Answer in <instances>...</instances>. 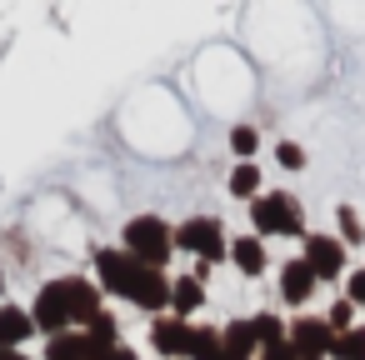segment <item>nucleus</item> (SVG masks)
I'll use <instances>...</instances> for the list:
<instances>
[{
	"instance_id": "nucleus-5",
	"label": "nucleus",
	"mask_w": 365,
	"mask_h": 360,
	"mask_svg": "<svg viewBox=\"0 0 365 360\" xmlns=\"http://www.w3.org/2000/svg\"><path fill=\"white\" fill-rule=\"evenodd\" d=\"M300 260L315 270V280H320V285H325V280H345V275H350L340 235H325V230H305V240H300Z\"/></svg>"
},
{
	"instance_id": "nucleus-24",
	"label": "nucleus",
	"mask_w": 365,
	"mask_h": 360,
	"mask_svg": "<svg viewBox=\"0 0 365 360\" xmlns=\"http://www.w3.org/2000/svg\"><path fill=\"white\" fill-rule=\"evenodd\" d=\"M275 160H280V170H305V165H310L300 140H280V145H275Z\"/></svg>"
},
{
	"instance_id": "nucleus-27",
	"label": "nucleus",
	"mask_w": 365,
	"mask_h": 360,
	"mask_svg": "<svg viewBox=\"0 0 365 360\" xmlns=\"http://www.w3.org/2000/svg\"><path fill=\"white\" fill-rule=\"evenodd\" d=\"M96 360H140V355H135V350H130V345H125V340H120V345H115V350H101V355H96Z\"/></svg>"
},
{
	"instance_id": "nucleus-4",
	"label": "nucleus",
	"mask_w": 365,
	"mask_h": 360,
	"mask_svg": "<svg viewBox=\"0 0 365 360\" xmlns=\"http://www.w3.org/2000/svg\"><path fill=\"white\" fill-rule=\"evenodd\" d=\"M175 250H185V255H195V265L215 270L220 260H230V235H225L220 215H190L175 225Z\"/></svg>"
},
{
	"instance_id": "nucleus-26",
	"label": "nucleus",
	"mask_w": 365,
	"mask_h": 360,
	"mask_svg": "<svg viewBox=\"0 0 365 360\" xmlns=\"http://www.w3.org/2000/svg\"><path fill=\"white\" fill-rule=\"evenodd\" d=\"M255 360H300V350H295L290 340H280V345H260Z\"/></svg>"
},
{
	"instance_id": "nucleus-13",
	"label": "nucleus",
	"mask_w": 365,
	"mask_h": 360,
	"mask_svg": "<svg viewBox=\"0 0 365 360\" xmlns=\"http://www.w3.org/2000/svg\"><path fill=\"white\" fill-rule=\"evenodd\" d=\"M200 305H205V280H195V275H170V315L190 320Z\"/></svg>"
},
{
	"instance_id": "nucleus-12",
	"label": "nucleus",
	"mask_w": 365,
	"mask_h": 360,
	"mask_svg": "<svg viewBox=\"0 0 365 360\" xmlns=\"http://www.w3.org/2000/svg\"><path fill=\"white\" fill-rule=\"evenodd\" d=\"M230 265H235L245 280H260V275L270 270L265 240H260V235H230Z\"/></svg>"
},
{
	"instance_id": "nucleus-23",
	"label": "nucleus",
	"mask_w": 365,
	"mask_h": 360,
	"mask_svg": "<svg viewBox=\"0 0 365 360\" xmlns=\"http://www.w3.org/2000/svg\"><path fill=\"white\" fill-rule=\"evenodd\" d=\"M325 325H330L335 335H345V330H355V325H360V320H355V305H350V300L340 295V300H335V305L325 310Z\"/></svg>"
},
{
	"instance_id": "nucleus-19",
	"label": "nucleus",
	"mask_w": 365,
	"mask_h": 360,
	"mask_svg": "<svg viewBox=\"0 0 365 360\" xmlns=\"http://www.w3.org/2000/svg\"><path fill=\"white\" fill-rule=\"evenodd\" d=\"M225 140H230V155H235V160H255V150H260V130H255L250 120H235Z\"/></svg>"
},
{
	"instance_id": "nucleus-1",
	"label": "nucleus",
	"mask_w": 365,
	"mask_h": 360,
	"mask_svg": "<svg viewBox=\"0 0 365 360\" xmlns=\"http://www.w3.org/2000/svg\"><path fill=\"white\" fill-rule=\"evenodd\" d=\"M101 310H106V295H101L96 275H91V280H86V275H56V280H46V285L36 290V300H31L36 335H46V340H56V335H66V330H86Z\"/></svg>"
},
{
	"instance_id": "nucleus-7",
	"label": "nucleus",
	"mask_w": 365,
	"mask_h": 360,
	"mask_svg": "<svg viewBox=\"0 0 365 360\" xmlns=\"http://www.w3.org/2000/svg\"><path fill=\"white\" fill-rule=\"evenodd\" d=\"M285 340L300 350V355H320V360H330V345H335V330L325 325V315H295V320H285Z\"/></svg>"
},
{
	"instance_id": "nucleus-16",
	"label": "nucleus",
	"mask_w": 365,
	"mask_h": 360,
	"mask_svg": "<svg viewBox=\"0 0 365 360\" xmlns=\"http://www.w3.org/2000/svg\"><path fill=\"white\" fill-rule=\"evenodd\" d=\"M220 340H225V350H230V355H245V360H255V355H260V340H255L250 320H240V315L220 325Z\"/></svg>"
},
{
	"instance_id": "nucleus-10",
	"label": "nucleus",
	"mask_w": 365,
	"mask_h": 360,
	"mask_svg": "<svg viewBox=\"0 0 365 360\" xmlns=\"http://www.w3.org/2000/svg\"><path fill=\"white\" fill-rule=\"evenodd\" d=\"M275 290H280V300H285V305H295V310H300V305H310V300H315L320 280H315V270H310V265L295 255V260H285V265H280Z\"/></svg>"
},
{
	"instance_id": "nucleus-21",
	"label": "nucleus",
	"mask_w": 365,
	"mask_h": 360,
	"mask_svg": "<svg viewBox=\"0 0 365 360\" xmlns=\"http://www.w3.org/2000/svg\"><path fill=\"white\" fill-rule=\"evenodd\" d=\"M335 225H340V245H365V220L355 215V205H335Z\"/></svg>"
},
{
	"instance_id": "nucleus-6",
	"label": "nucleus",
	"mask_w": 365,
	"mask_h": 360,
	"mask_svg": "<svg viewBox=\"0 0 365 360\" xmlns=\"http://www.w3.org/2000/svg\"><path fill=\"white\" fill-rule=\"evenodd\" d=\"M135 270H140V260L125 255L120 245H101L96 250V285H101L106 300H125L130 285H135Z\"/></svg>"
},
{
	"instance_id": "nucleus-2",
	"label": "nucleus",
	"mask_w": 365,
	"mask_h": 360,
	"mask_svg": "<svg viewBox=\"0 0 365 360\" xmlns=\"http://www.w3.org/2000/svg\"><path fill=\"white\" fill-rule=\"evenodd\" d=\"M120 250L125 255H135L140 265H150V270H165L170 265V255H175V225L165 220V215H130L125 225H120Z\"/></svg>"
},
{
	"instance_id": "nucleus-14",
	"label": "nucleus",
	"mask_w": 365,
	"mask_h": 360,
	"mask_svg": "<svg viewBox=\"0 0 365 360\" xmlns=\"http://www.w3.org/2000/svg\"><path fill=\"white\" fill-rule=\"evenodd\" d=\"M225 190H230V200H255L260 195V165L255 160H235L230 165V175H225Z\"/></svg>"
},
{
	"instance_id": "nucleus-20",
	"label": "nucleus",
	"mask_w": 365,
	"mask_h": 360,
	"mask_svg": "<svg viewBox=\"0 0 365 360\" xmlns=\"http://www.w3.org/2000/svg\"><path fill=\"white\" fill-rule=\"evenodd\" d=\"M250 330H255L260 345H280V340H285V315H275V310H255V315H250Z\"/></svg>"
},
{
	"instance_id": "nucleus-22",
	"label": "nucleus",
	"mask_w": 365,
	"mask_h": 360,
	"mask_svg": "<svg viewBox=\"0 0 365 360\" xmlns=\"http://www.w3.org/2000/svg\"><path fill=\"white\" fill-rule=\"evenodd\" d=\"M330 360H365V320H360L355 330L335 335V345H330Z\"/></svg>"
},
{
	"instance_id": "nucleus-8",
	"label": "nucleus",
	"mask_w": 365,
	"mask_h": 360,
	"mask_svg": "<svg viewBox=\"0 0 365 360\" xmlns=\"http://www.w3.org/2000/svg\"><path fill=\"white\" fill-rule=\"evenodd\" d=\"M190 330H195V320H180V315H155L145 340H150L155 360H185V350H190Z\"/></svg>"
},
{
	"instance_id": "nucleus-15",
	"label": "nucleus",
	"mask_w": 365,
	"mask_h": 360,
	"mask_svg": "<svg viewBox=\"0 0 365 360\" xmlns=\"http://www.w3.org/2000/svg\"><path fill=\"white\" fill-rule=\"evenodd\" d=\"M46 360H96V345L86 340V330H66L46 340Z\"/></svg>"
},
{
	"instance_id": "nucleus-29",
	"label": "nucleus",
	"mask_w": 365,
	"mask_h": 360,
	"mask_svg": "<svg viewBox=\"0 0 365 360\" xmlns=\"http://www.w3.org/2000/svg\"><path fill=\"white\" fill-rule=\"evenodd\" d=\"M0 300H6V270H0Z\"/></svg>"
},
{
	"instance_id": "nucleus-30",
	"label": "nucleus",
	"mask_w": 365,
	"mask_h": 360,
	"mask_svg": "<svg viewBox=\"0 0 365 360\" xmlns=\"http://www.w3.org/2000/svg\"><path fill=\"white\" fill-rule=\"evenodd\" d=\"M300 360H320V355H300Z\"/></svg>"
},
{
	"instance_id": "nucleus-9",
	"label": "nucleus",
	"mask_w": 365,
	"mask_h": 360,
	"mask_svg": "<svg viewBox=\"0 0 365 360\" xmlns=\"http://www.w3.org/2000/svg\"><path fill=\"white\" fill-rule=\"evenodd\" d=\"M125 300H130L135 310H145V315H170V275L140 265V270H135V285H130Z\"/></svg>"
},
{
	"instance_id": "nucleus-3",
	"label": "nucleus",
	"mask_w": 365,
	"mask_h": 360,
	"mask_svg": "<svg viewBox=\"0 0 365 360\" xmlns=\"http://www.w3.org/2000/svg\"><path fill=\"white\" fill-rule=\"evenodd\" d=\"M250 235L260 240H305V210L285 190H260L250 200Z\"/></svg>"
},
{
	"instance_id": "nucleus-11",
	"label": "nucleus",
	"mask_w": 365,
	"mask_h": 360,
	"mask_svg": "<svg viewBox=\"0 0 365 360\" xmlns=\"http://www.w3.org/2000/svg\"><path fill=\"white\" fill-rule=\"evenodd\" d=\"M31 335H36L31 305L0 300V350H26V340H31Z\"/></svg>"
},
{
	"instance_id": "nucleus-28",
	"label": "nucleus",
	"mask_w": 365,
	"mask_h": 360,
	"mask_svg": "<svg viewBox=\"0 0 365 360\" xmlns=\"http://www.w3.org/2000/svg\"><path fill=\"white\" fill-rule=\"evenodd\" d=\"M0 360H31L26 350H0Z\"/></svg>"
},
{
	"instance_id": "nucleus-25",
	"label": "nucleus",
	"mask_w": 365,
	"mask_h": 360,
	"mask_svg": "<svg viewBox=\"0 0 365 360\" xmlns=\"http://www.w3.org/2000/svg\"><path fill=\"white\" fill-rule=\"evenodd\" d=\"M345 300H350L355 310L365 305V265H355V270L345 275Z\"/></svg>"
},
{
	"instance_id": "nucleus-17",
	"label": "nucleus",
	"mask_w": 365,
	"mask_h": 360,
	"mask_svg": "<svg viewBox=\"0 0 365 360\" xmlns=\"http://www.w3.org/2000/svg\"><path fill=\"white\" fill-rule=\"evenodd\" d=\"M220 355H225L220 325H195V330H190V350H185V360H220Z\"/></svg>"
},
{
	"instance_id": "nucleus-18",
	"label": "nucleus",
	"mask_w": 365,
	"mask_h": 360,
	"mask_svg": "<svg viewBox=\"0 0 365 360\" xmlns=\"http://www.w3.org/2000/svg\"><path fill=\"white\" fill-rule=\"evenodd\" d=\"M86 340L96 345V355H101V350H115V345H120V320H115L110 310H101V315L86 325Z\"/></svg>"
}]
</instances>
